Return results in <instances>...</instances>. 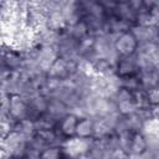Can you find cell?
<instances>
[{"instance_id":"1","label":"cell","mask_w":159,"mask_h":159,"mask_svg":"<svg viewBox=\"0 0 159 159\" xmlns=\"http://www.w3.org/2000/svg\"><path fill=\"white\" fill-rule=\"evenodd\" d=\"M116 39H117V35L104 31V32L96 35L94 41H93V48H94L97 56L101 58L108 60L114 66L117 65V62L120 57L116 50Z\"/></svg>"},{"instance_id":"2","label":"cell","mask_w":159,"mask_h":159,"mask_svg":"<svg viewBox=\"0 0 159 159\" xmlns=\"http://www.w3.org/2000/svg\"><path fill=\"white\" fill-rule=\"evenodd\" d=\"M27 147H29V140L16 130L11 132L10 134H7L5 138L1 139V154L22 159L26 154Z\"/></svg>"},{"instance_id":"3","label":"cell","mask_w":159,"mask_h":159,"mask_svg":"<svg viewBox=\"0 0 159 159\" xmlns=\"http://www.w3.org/2000/svg\"><path fill=\"white\" fill-rule=\"evenodd\" d=\"M93 143V138H80L77 135L66 138V140L62 144V152L63 155L67 159H73L81 154H86L89 152Z\"/></svg>"},{"instance_id":"4","label":"cell","mask_w":159,"mask_h":159,"mask_svg":"<svg viewBox=\"0 0 159 159\" xmlns=\"http://www.w3.org/2000/svg\"><path fill=\"white\" fill-rule=\"evenodd\" d=\"M130 32L134 35L138 45L140 43H159V26L157 25H139L134 24L130 27Z\"/></svg>"},{"instance_id":"5","label":"cell","mask_w":159,"mask_h":159,"mask_svg":"<svg viewBox=\"0 0 159 159\" xmlns=\"http://www.w3.org/2000/svg\"><path fill=\"white\" fill-rule=\"evenodd\" d=\"M76 71H77V62L68 61V60H65L62 57H58L57 61L55 62V65L48 71L47 76L51 77V78L65 81V80L71 78L76 73Z\"/></svg>"},{"instance_id":"6","label":"cell","mask_w":159,"mask_h":159,"mask_svg":"<svg viewBox=\"0 0 159 159\" xmlns=\"http://www.w3.org/2000/svg\"><path fill=\"white\" fill-rule=\"evenodd\" d=\"M24 66V56L22 53L2 46V51H1V67L7 68L11 72H16L19 70H21Z\"/></svg>"},{"instance_id":"7","label":"cell","mask_w":159,"mask_h":159,"mask_svg":"<svg viewBox=\"0 0 159 159\" xmlns=\"http://www.w3.org/2000/svg\"><path fill=\"white\" fill-rule=\"evenodd\" d=\"M138 48V41L135 40L134 35L129 31L123 32L117 36L116 39V50L119 56H128L135 53Z\"/></svg>"},{"instance_id":"8","label":"cell","mask_w":159,"mask_h":159,"mask_svg":"<svg viewBox=\"0 0 159 159\" xmlns=\"http://www.w3.org/2000/svg\"><path fill=\"white\" fill-rule=\"evenodd\" d=\"M116 72L120 77H128V76H135L139 73V65L135 53L128 55V56H120L117 65H116Z\"/></svg>"},{"instance_id":"9","label":"cell","mask_w":159,"mask_h":159,"mask_svg":"<svg viewBox=\"0 0 159 159\" xmlns=\"http://www.w3.org/2000/svg\"><path fill=\"white\" fill-rule=\"evenodd\" d=\"M10 116L16 120L27 119L29 117V102L19 94L10 96Z\"/></svg>"},{"instance_id":"10","label":"cell","mask_w":159,"mask_h":159,"mask_svg":"<svg viewBox=\"0 0 159 159\" xmlns=\"http://www.w3.org/2000/svg\"><path fill=\"white\" fill-rule=\"evenodd\" d=\"M58 58V52L56 50V47H39V57H37V62L40 68L48 73V71L51 70V67L55 65V62Z\"/></svg>"},{"instance_id":"11","label":"cell","mask_w":159,"mask_h":159,"mask_svg":"<svg viewBox=\"0 0 159 159\" xmlns=\"http://www.w3.org/2000/svg\"><path fill=\"white\" fill-rule=\"evenodd\" d=\"M70 112V108L61 101L58 99H55V98H48V107H47V111L46 114L47 117H50L53 122H56L57 124L61 122V119L63 117H66Z\"/></svg>"},{"instance_id":"12","label":"cell","mask_w":159,"mask_h":159,"mask_svg":"<svg viewBox=\"0 0 159 159\" xmlns=\"http://www.w3.org/2000/svg\"><path fill=\"white\" fill-rule=\"evenodd\" d=\"M113 16H116L123 21H127L130 25H134L137 22L138 14L129 5V1H117V5L113 11Z\"/></svg>"},{"instance_id":"13","label":"cell","mask_w":159,"mask_h":159,"mask_svg":"<svg viewBox=\"0 0 159 159\" xmlns=\"http://www.w3.org/2000/svg\"><path fill=\"white\" fill-rule=\"evenodd\" d=\"M80 118L76 117L73 113H68L66 117H63L61 119V122L58 123L57 128L58 130L66 137V138H71L76 135V128H77V123H78Z\"/></svg>"},{"instance_id":"14","label":"cell","mask_w":159,"mask_h":159,"mask_svg":"<svg viewBox=\"0 0 159 159\" xmlns=\"http://www.w3.org/2000/svg\"><path fill=\"white\" fill-rule=\"evenodd\" d=\"M138 76H139V81H140V87L145 92L159 86V76H158L157 68L148 70V71H139Z\"/></svg>"},{"instance_id":"15","label":"cell","mask_w":159,"mask_h":159,"mask_svg":"<svg viewBox=\"0 0 159 159\" xmlns=\"http://www.w3.org/2000/svg\"><path fill=\"white\" fill-rule=\"evenodd\" d=\"M66 32L71 36V37H73L76 41H78L80 43L83 41V40H86L91 34H89V30H88V26H87V24L83 21V20H80V21H77V22H75V24H71V25H68L66 29Z\"/></svg>"},{"instance_id":"16","label":"cell","mask_w":159,"mask_h":159,"mask_svg":"<svg viewBox=\"0 0 159 159\" xmlns=\"http://www.w3.org/2000/svg\"><path fill=\"white\" fill-rule=\"evenodd\" d=\"M94 133V119L91 117L81 118L77 123L76 135L80 138H93Z\"/></svg>"},{"instance_id":"17","label":"cell","mask_w":159,"mask_h":159,"mask_svg":"<svg viewBox=\"0 0 159 159\" xmlns=\"http://www.w3.org/2000/svg\"><path fill=\"white\" fill-rule=\"evenodd\" d=\"M15 130L17 133H20L22 137H25L29 142L31 140V138L37 133L36 132V127H35V122L31 119H22L16 122L15 125Z\"/></svg>"},{"instance_id":"18","label":"cell","mask_w":159,"mask_h":159,"mask_svg":"<svg viewBox=\"0 0 159 159\" xmlns=\"http://www.w3.org/2000/svg\"><path fill=\"white\" fill-rule=\"evenodd\" d=\"M117 107H118L119 114L120 116H125V117L127 116H130V114H133L134 112L138 111V107H137V103H135L134 98L117 102Z\"/></svg>"},{"instance_id":"19","label":"cell","mask_w":159,"mask_h":159,"mask_svg":"<svg viewBox=\"0 0 159 159\" xmlns=\"http://www.w3.org/2000/svg\"><path fill=\"white\" fill-rule=\"evenodd\" d=\"M29 148L41 154L45 149H47V148H48V144H47V142H46V139L43 138V135H42V134L36 133V134L31 138V140L29 142Z\"/></svg>"},{"instance_id":"20","label":"cell","mask_w":159,"mask_h":159,"mask_svg":"<svg viewBox=\"0 0 159 159\" xmlns=\"http://www.w3.org/2000/svg\"><path fill=\"white\" fill-rule=\"evenodd\" d=\"M122 88H125L133 93L138 92L142 89L140 87V81H139V76H128V77H122Z\"/></svg>"},{"instance_id":"21","label":"cell","mask_w":159,"mask_h":159,"mask_svg":"<svg viewBox=\"0 0 159 159\" xmlns=\"http://www.w3.org/2000/svg\"><path fill=\"white\" fill-rule=\"evenodd\" d=\"M145 150H147L145 137L140 132L139 133H134L133 140H132V147H130V153H143Z\"/></svg>"},{"instance_id":"22","label":"cell","mask_w":159,"mask_h":159,"mask_svg":"<svg viewBox=\"0 0 159 159\" xmlns=\"http://www.w3.org/2000/svg\"><path fill=\"white\" fill-rule=\"evenodd\" d=\"M63 157L61 147H48L41 153V159H62Z\"/></svg>"},{"instance_id":"23","label":"cell","mask_w":159,"mask_h":159,"mask_svg":"<svg viewBox=\"0 0 159 159\" xmlns=\"http://www.w3.org/2000/svg\"><path fill=\"white\" fill-rule=\"evenodd\" d=\"M133 135H134L133 132H128V133H124V134L118 135V138H119V148H120L123 152H125L127 154L130 153V147H132Z\"/></svg>"},{"instance_id":"24","label":"cell","mask_w":159,"mask_h":159,"mask_svg":"<svg viewBox=\"0 0 159 159\" xmlns=\"http://www.w3.org/2000/svg\"><path fill=\"white\" fill-rule=\"evenodd\" d=\"M147 94H148V99H149V102H150V104L153 107L159 106V86L153 88V89H150V91H148Z\"/></svg>"},{"instance_id":"25","label":"cell","mask_w":159,"mask_h":159,"mask_svg":"<svg viewBox=\"0 0 159 159\" xmlns=\"http://www.w3.org/2000/svg\"><path fill=\"white\" fill-rule=\"evenodd\" d=\"M128 159H154V155L148 149L143 153H130L128 154Z\"/></svg>"},{"instance_id":"26","label":"cell","mask_w":159,"mask_h":159,"mask_svg":"<svg viewBox=\"0 0 159 159\" xmlns=\"http://www.w3.org/2000/svg\"><path fill=\"white\" fill-rule=\"evenodd\" d=\"M73 159H91V157H89L88 153H86V154H81V155H78V157H76Z\"/></svg>"},{"instance_id":"27","label":"cell","mask_w":159,"mask_h":159,"mask_svg":"<svg viewBox=\"0 0 159 159\" xmlns=\"http://www.w3.org/2000/svg\"><path fill=\"white\" fill-rule=\"evenodd\" d=\"M1 159H20V158H16V157H10V155H6V154H1Z\"/></svg>"}]
</instances>
